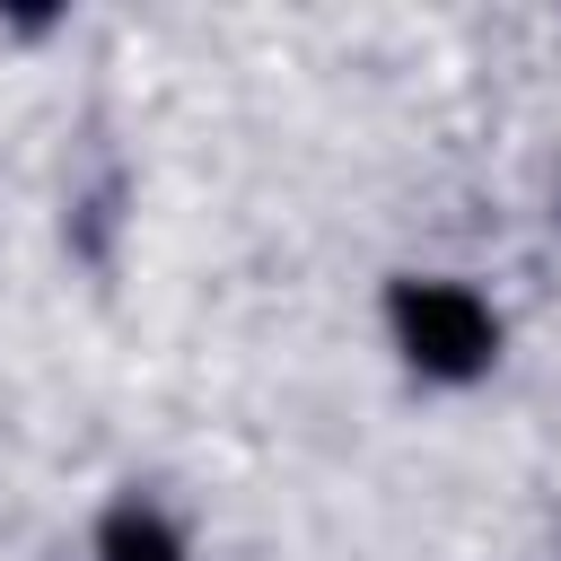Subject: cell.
<instances>
[{"label":"cell","mask_w":561,"mask_h":561,"mask_svg":"<svg viewBox=\"0 0 561 561\" xmlns=\"http://www.w3.org/2000/svg\"><path fill=\"white\" fill-rule=\"evenodd\" d=\"M105 561H184V552H175V535H167L158 517L123 508V517L105 526Z\"/></svg>","instance_id":"obj_2"},{"label":"cell","mask_w":561,"mask_h":561,"mask_svg":"<svg viewBox=\"0 0 561 561\" xmlns=\"http://www.w3.org/2000/svg\"><path fill=\"white\" fill-rule=\"evenodd\" d=\"M394 333L430 377H473L491 359V307L473 289H456V280H412L394 298Z\"/></svg>","instance_id":"obj_1"}]
</instances>
